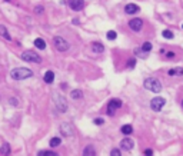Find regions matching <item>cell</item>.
<instances>
[{
	"instance_id": "obj_1",
	"label": "cell",
	"mask_w": 183,
	"mask_h": 156,
	"mask_svg": "<svg viewBox=\"0 0 183 156\" xmlns=\"http://www.w3.org/2000/svg\"><path fill=\"white\" fill-rule=\"evenodd\" d=\"M33 75V72L27 67H16L10 72V77L15 79V80H23V79H27Z\"/></svg>"
},
{
	"instance_id": "obj_2",
	"label": "cell",
	"mask_w": 183,
	"mask_h": 156,
	"mask_svg": "<svg viewBox=\"0 0 183 156\" xmlns=\"http://www.w3.org/2000/svg\"><path fill=\"white\" fill-rule=\"evenodd\" d=\"M145 87L153 93H160L162 90V83L156 79V77H149L145 80Z\"/></svg>"
},
{
	"instance_id": "obj_3",
	"label": "cell",
	"mask_w": 183,
	"mask_h": 156,
	"mask_svg": "<svg viewBox=\"0 0 183 156\" xmlns=\"http://www.w3.org/2000/svg\"><path fill=\"white\" fill-rule=\"evenodd\" d=\"M22 59H23L25 62H33V63H40V62H42V57H40L37 53H34L33 50H26V52H23V53H22Z\"/></svg>"
},
{
	"instance_id": "obj_4",
	"label": "cell",
	"mask_w": 183,
	"mask_h": 156,
	"mask_svg": "<svg viewBox=\"0 0 183 156\" xmlns=\"http://www.w3.org/2000/svg\"><path fill=\"white\" fill-rule=\"evenodd\" d=\"M53 46H54L56 50H59V52H66V50L69 49V43H67L63 37H60V36L53 37Z\"/></svg>"
},
{
	"instance_id": "obj_5",
	"label": "cell",
	"mask_w": 183,
	"mask_h": 156,
	"mask_svg": "<svg viewBox=\"0 0 183 156\" xmlns=\"http://www.w3.org/2000/svg\"><path fill=\"white\" fill-rule=\"evenodd\" d=\"M164 103H166V100H164L163 97L156 96V97H153V99L150 100V107H152V110H154V112H160V110L163 109Z\"/></svg>"
},
{
	"instance_id": "obj_6",
	"label": "cell",
	"mask_w": 183,
	"mask_h": 156,
	"mask_svg": "<svg viewBox=\"0 0 183 156\" xmlns=\"http://www.w3.org/2000/svg\"><path fill=\"white\" fill-rule=\"evenodd\" d=\"M122 105H123V103H122L120 99H112V100L109 102V105H107V115H109V116H113V115L116 113V110L122 107Z\"/></svg>"
},
{
	"instance_id": "obj_7",
	"label": "cell",
	"mask_w": 183,
	"mask_h": 156,
	"mask_svg": "<svg viewBox=\"0 0 183 156\" xmlns=\"http://www.w3.org/2000/svg\"><path fill=\"white\" fill-rule=\"evenodd\" d=\"M53 99H54V103H56V106H57V109L60 112H66L67 110V102L62 95H54Z\"/></svg>"
},
{
	"instance_id": "obj_8",
	"label": "cell",
	"mask_w": 183,
	"mask_h": 156,
	"mask_svg": "<svg viewBox=\"0 0 183 156\" xmlns=\"http://www.w3.org/2000/svg\"><path fill=\"white\" fill-rule=\"evenodd\" d=\"M129 27L133 30V32H140L142 30V27H143V20L142 19H132L130 22H129Z\"/></svg>"
},
{
	"instance_id": "obj_9",
	"label": "cell",
	"mask_w": 183,
	"mask_h": 156,
	"mask_svg": "<svg viewBox=\"0 0 183 156\" xmlns=\"http://www.w3.org/2000/svg\"><path fill=\"white\" fill-rule=\"evenodd\" d=\"M69 6L74 12H80L84 7V0H69Z\"/></svg>"
},
{
	"instance_id": "obj_10",
	"label": "cell",
	"mask_w": 183,
	"mask_h": 156,
	"mask_svg": "<svg viewBox=\"0 0 183 156\" xmlns=\"http://www.w3.org/2000/svg\"><path fill=\"white\" fill-rule=\"evenodd\" d=\"M133 146H135V142H133L130 137H126V139H123V140L120 142V147L125 149V150H132Z\"/></svg>"
},
{
	"instance_id": "obj_11",
	"label": "cell",
	"mask_w": 183,
	"mask_h": 156,
	"mask_svg": "<svg viewBox=\"0 0 183 156\" xmlns=\"http://www.w3.org/2000/svg\"><path fill=\"white\" fill-rule=\"evenodd\" d=\"M139 10H140V9H139V6H136V5H133V3H129V5L125 7L126 15H136Z\"/></svg>"
},
{
	"instance_id": "obj_12",
	"label": "cell",
	"mask_w": 183,
	"mask_h": 156,
	"mask_svg": "<svg viewBox=\"0 0 183 156\" xmlns=\"http://www.w3.org/2000/svg\"><path fill=\"white\" fill-rule=\"evenodd\" d=\"M60 127H62V129H60V132H62V135H63V136H72V135H73V130H72V126H70V125L63 123Z\"/></svg>"
},
{
	"instance_id": "obj_13",
	"label": "cell",
	"mask_w": 183,
	"mask_h": 156,
	"mask_svg": "<svg viewBox=\"0 0 183 156\" xmlns=\"http://www.w3.org/2000/svg\"><path fill=\"white\" fill-rule=\"evenodd\" d=\"M83 156H96V150L91 145H87L83 150Z\"/></svg>"
},
{
	"instance_id": "obj_14",
	"label": "cell",
	"mask_w": 183,
	"mask_h": 156,
	"mask_svg": "<svg viewBox=\"0 0 183 156\" xmlns=\"http://www.w3.org/2000/svg\"><path fill=\"white\" fill-rule=\"evenodd\" d=\"M91 50H93L95 53H102V52L105 50V47H103V45H102V43H99V42H93V43H91Z\"/></svg>"
},
{
	"instance_id": "obj_15",
	"label": "cell",
	"mask_w": 183,
	"mask_h": 156,
	"mask_svg": "<svg viewBox=\"0 0 183 156\" xmlns=\"http://www.w3.org/2000/svg\"><path fill=\"white\" fill-rule=\"evenodd\" d=\"M43 80L46 82V83H53V80H54V73L52 72V70H47L46 73H44V76H43Z\"/></svg>"
},
{
	"instance_id": "obj_16",
	"label": "cell",
	"mask_w": 183,
	"mask_h": 156,
	"mask_svg": "<svg viewBox=\"0 0 183 156\" xmlns=\"http://www.w3.org/2000/svg\"><path fill=\"white\" fill-rule=\"evenodd\" d=\"M0 35H2L6 40H12V36L9 35V32H7L6 26H3V25H0Z\"/></svg>"
},
{
	"instance_id": "obj_17",
	"label": "cell",
	"mask_w": 183,
	"mask_h": 156,
	"mask_svg": "<svg viewBox=\"0 0 183 156\" xmlns=\"http://www.w3.org/2000/svg\"><path fill=\"white\" fill-rule=\"evenodd\" d=\"M34 46L37 47V49H40V50H44L46 49V42L43 40V39H34Z\"/></svg>"
},
{
	"instance_id": "obj_18",
	"label": "cell",
	"mask_w": 183,
	"mask_h": 156,
	"mask_svg": "<svg viewBox=\"0 0 183 156\" xmlns=\"http://www.w3.org/2000/svg\"><path fill=\"white\" fill-rule=\"evenodd\" d=\"M0 153H2L3 156H9V153H10V145L9 143H5L2 146V149H0Z\"/></svg>"
},
{
	"instance_id": "obj_19",
	"label": "cell",
	"mask_w": 183,
	"mask_h": 156,
	"mask_svg": "<svg viewBox=\"0 0 183 156\" xmlns=\"http://www.w3.org/2000/svg\"><path fill=\"white\" fill-rule=\"evenodd\" d=\"M133 132V126L132 125H125V126H122V133L123 135H130Z\"/></svg>"
},
{
	"instance_id": "obj_20",
	"label": "cell",
	"mask_w": 183,
	"mask_h": 156,
	"mask_svg": "<svg viewBox=\"0 0 183 156\" xmlns=\"http://www.w3.org/2000/svg\"><path fill=\"white\" fill-rule=\"evenodd\" d=\"M70 97H72V99H80V97H82V90H79V89L72 90V92H70Z\"/></svg>"
},
{
	"instance_id": "obj_21",
	"label": "cell",
	"mask_w": 183,
	"mask_h": 156,
	"mask_svg": "<svg viewBox=\"0 0 183 156\" xmlns=\"http://www.w3.org/2000/svg\"><path fill=\"white\" fill-rule=\"evenodd\" d=\"M152 50V43H149V42H145L143 43V46H142V52H145V53H149Z\"/></svg>"
},
{
	"instance_id": "obj_22",
	"label": "cell",
	"mask_w": 183,
	"mask_h": 156,
	"mask_svg": "<svg viewBox=\"0 0 183 156\" xmlns=\"http://www.w3.org/2000/svg\"><path fill=\"white\" fill-rule=\"evenodd\" d=\"M62 143V139L60 137H52V140H50V146L52 147H56V146H59Z\"/></svg>"
},
{
	"instance_id": "obj_23",
	"label": "cell",
	"mask_w": 183,
	"mask_h": 156,
	"mask_svg": "<svg viewBox=\"0 0 183 156\" xmlns=\"http://www.w3.org/2000/svg\"><path fill=\"white\" fill-rule=\"evenodd\" d=\"M106 37H107L109 40H115V39L117 37V33H116L115 30H109V32H107V35H106Z\"/></svg>"
},
{
	"instance_id": "obj_24",
	"label": "cell",
	"mask_w": 183,
	"mask_h": 156,
	"mask_svg": "<svg viewBox=\"0 0 183 156\" xmlns=\"http://www.w3.org/2000/svg\"><path fill=\"white\" fill-rule=\"evenodd\" d=\"M162 36H163L164 39H172V37H173V33H172L170 30H163V32H162Z\"/></svg>"
},
{
	"instance_id": "obj_25",
	"label": "cell",
	"mask_w": 183,
	"mask_h": 156,
	"mask_svg": "<svg viewBox=\"0 0 183 156\" xmlns=\"http://www.w3.org/2000/svg\"><path fill=\"white\" fill-rule=\"evenodd\" d=\"M135 65H136V59H129V62H127V67L133 69V67H135Z\"/></svg>"
},
{
	"instance_id": "obj_26",
	"label": "cell",
	"mask_w": 183,
	"mask_h": 156,
	"mask_svg": "<svg viewBox=\"0 0 183 156\" xmlns=\"http://www.w3.org/2000/svg\"><path fill=\"white\" fill-rule=\"evenodd\" d=\"M43 156H57V153H54L52 150H43Z\"/></svg>"
},
{
	"instance_id": "obj_27",
	"label": "cell",
	"mask_w": 183,
	"mask_h": 156,
	"mask_svg": "<svg viewBox=\"0 0 183 156\" xmlns=\"http://www.w3.org/2000/svg\"><path fill=\"white\" fill-rule=\"evenodd\" d=\"M110 156H122V153H120L119 149H113V150L110 152Z\"/></svg>"
},
{
	"instance_id": "obj_28",
	"label": "cell",
	"mask_w": 183,
	"mask_h": 156,
	"mask_svg": "<svg viewBox=\"0 0 183 156\" xmlns=\"http://www.w3.org/2000/svg\"><path fill=\"white\" fill-rule=\"evenodd\" d=\"M34 13L42 15V13H43V7H42V6H36V7H34Z\"/></svg>"
},
{
	"instance_id": "obj_29",
	"label": "cell",
	"mask_w": 183,
	"mask_h": 156,
	"mask_svg": "<svg viewBox=\"0 0 183 156\" xmlns=\"http://www.w3.org/2000/svg\"><path fill=\"white\" fill-rule=\"evenodd\" d=\"M9 103H10V105H13V106H17V105H19V103H17V99H16V97H12V99L9 100Z\"/></svg>"
},
{
	"instance_id": "obj_30",
	"label": "cell",
	"mask_w": 183,
	"mask_h": 156,
	"mask_svg": "<svg viewBox=\"0 0 183 156\" xmlns=\"http://www.w3.org/2000/svg\"><path fill=\"white\" fill-rule=\"evenodd\" d=\"M105 123V120H103V117H99V119H95V125H103Z\"/></svg>"
},
{
	"instance_id": "obj_31",
	"label": "cell",
	"mask_w": 183,
	"mask_h": 156,
	"mask_svg": "<svg viewBox=\"0 0 183 156\" xmlns=\"http://www.w3.org/2000/svg\"><path fill=\"white\" fill-rule=\"evenodd\" d=\"M145 155H146V156H153V150H152V149H146V150H145Z\"/></svg>"
},
{
	"instance_id": "obj_32",
	"label": "cell",
	"mask_w": 183,
	"mask_h": 156,
	"mask_svg": "<svg viewBox=\"0 0 183 156\" xmlns=\"http://www.w3.org/2000/svg\"><path fill=\"white\" fill-rule=\"evenodd\" d=\"M166 57H167V59H173V57H174V53H173V52H167V53H166Z\"/></svg>"
},
{
	"instance_id": "obj_33",
	"label": "cell",
	"mask_w": 183,
	"mask_h": 156,
	"mask_svg": "<svg viewBox=\"0 0 183 156\" xmlns=\"http://www.w3.org/2000/svg\"><path fill=\"white\" fill-rule=\"evenodd\" d=\"M176 75V69H170L169 70V76H174Z\"/></svg>"
},
{
	"instance_id": "obj_34",
	"label": "cell",
	"mask_w": 183,
	"mask_h": 156,
	"mask_svg": "<svg viewBox=\"0 0 183 156\" xmlns=\"http://www.w3.org/2000/svg\"><path fill=\"white\" fill-rule=\"evenodd\" d=\"M176 75H183V69L182 67H177L176 69Z\"/></svg>"
},
{
	"instance_id": "obj_35",
	"label": "cell",
	"mask_w": 183,
	"mask_h": 156,
	"mask_svg": "<svg viewBox=\"0 0 183 156\" xmlns=\"http://www.w3.org/2000/svg\"><path fill=\"white\" fill-rule=\"evenodd\" d=\"M6 2H10V0H6Z\"/></svg>"
}]
</instances>
